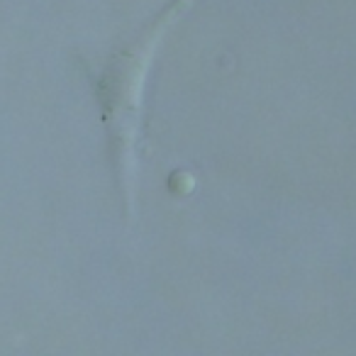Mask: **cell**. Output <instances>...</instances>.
Instances as JSON below:
<instances>
[]
</instances>
